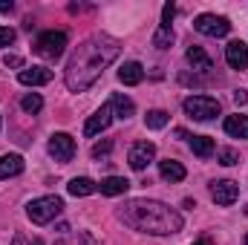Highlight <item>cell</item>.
Here are the masks:
<instances>
[{
  "mask_svg": "<svg viewBox=\"0 0 248 245\" xmlns=\"http://www.w3.org/2000/svg\"><path fill=\"white\" fill-rule=\"evenodd\" d=\"M127 187H130V182L124 176H107L104 182L98 184V190L104 196H122V193H127Z\"/></svg>",
  "mask_w": 248,
  "mask_h": 245,
  "instance_id": "d6986e66",
  "label": "cell"
},
{
  "mask_svg": "<svg viewBox=\"0 0 248 245\" xmlns=\"http://www.w3.org/2000/svg\"><path fill=\"white\" fill-rule=\"evenodd\" d=\"M170 44H173V26H165V23H159L156 35H153V46H156V49H168Z\"/></svg>",
  "mask_w": 248,
  "mask_h": 245,
  "instance_id": "7402d4cb",
  "label": "cell"
},
{
  "mask_svg": "<svg viewBox=\"0 0 248 245\" xmlns=\"http://www.w3.org/2000/svg\"><path fill=\"white\" fill-rule=\"evenodd\" d=\"M63 49H66V35H63V32H55V29L44 32V35L35 41V52H38L41 58H46V61H58L63 55Z\"/></svg>",
  "mask_w": 248,
  "mask_h": 245,
  "instance_id": "5b68a950",
  "label": "cell"
},
{
  "mask_svg": "<svg viewBox=\"0 0 248 245\" xmlns=\"http://www.w3.org/2000/svg\"><path fill=\"white\" fill-rule=\"evenodd\" d=\"M15 38H17V32H15V29H9V26H0V46H9V44H15Z\"/></svg>",
  "mask_w": 248,
  "mask_h": 245,
  "instance_id": "4316f807",
  "label": "cell"
},
{
  "mask_svg": "<svg viewBox=\"0 0 248 245\" xmlns=\"http://www.w3.org/2000/svg\"><path fill=\"white\" fill-rule=\"evenodd\" d=\"M12 245H32V240H26V237H20V234H17V237L12 240Z\"/></svg>",
  "mask_w": 248,
  "mask_h": 245,
  "instance_id": "1f68e13d",
  "label": "cell"
},
{
  "mask_svg": "<svg viewBox=\"0 0 248 245\" xmlns=\"http://www.w3.org/2000/svg\"><path fill=\"white\" fill-rule=\"evenodd\" d=\"M12 9V3H6V0H0V12H9Z\"/></svg>",
  "mask_w": 248,
  "mask_h": 245,
  "instance_id": "d6a6232c",
  "label": "cell"
},
{
  "mask_svg": "<svg viewBox=\"0 0 248 245\" xmlns=\"http://www.w3.org/2000/svg\"><path fill=\"white\" fill-rule=\"evenodd\" d=\"M168 122H170V116H168L165 110H150V113L144 116V124H147L150 130H162Z\"/></svg>",
  "mask_w": 248,
  "mask_h": 245,
  "instance_id": "603a6c76",
  "label": "cell"
},
{
  "mask_svg": "<svg viewBox=\"0 0 248 245\" xmlns=\"http://www.w3.org/2000/svg\"><path fill=\"white\" fill-rule=\"evenodd\" d=\"M193 29L208 35V38H225L231 32V20L222 17V15H199L193 20Z\"/></svg>",
  "mask_w": 248,
  "mask_h": 245,
  "instance_id": "8992f818",
  "label": "cell"
},
{
  "mask_svg": "<svg viewBox=\"0 0 248 245\" xmlns=\"http://www.w3.org/2000/svg\"><path fill=\"white\" fill-rule=\"evenodd\" d=\"M20 107H23L26 113H38V110L44 107V98H41L38 92H29V95H23V101H20Z\"/></svg>",
  "mask_w": 248,
  "mask_h": 245,
  "instance_id": "cb8c5ba5",
  "label": "cell"
},
{
  "mask_svg": "<svg viewBox=\"0 0 248 245\" xmlns=\"http://www.w3.org/2000/svg\"><path fill=\"white\" fill-rule=\"evenodd\" d=\"M187 63L193 66V72H211L214 61L208 58V52L202 46H187Z\"/></svg>",
  "mask_w": 248,
  "mask_h": 245,
  "instance_id": "4fadbf2b",
  "label": "cell"
},
{
  "mask_svg": "<svg viewBox=\"0 0 248 245\" xmlns=\"http://www.w3.org/2000/svg\"><path fill=\"white\" fill-rule=\"evenodd\" d=\"M190 150H193L199 159H211L214 150H217V144H214V138H208V136H193V138H190Z\"/></svg>",
  "mask_w": 248,
  "mask_h": 245,
  "instance_id": "ffe728a7",
  "label": "cell"
},
{
  "mask_svg": "<svg viewBox=\"0 0 248 245\" xmlns=\"http://www.w3.org/2000/svg\"><path fill=\"white\" fill-rule=\"evenodd\" d=\"M182 110L196 122H211L214 116H219V101L214 95H190V98H185Z\"/></svg>",
  "mask_w": 248,
  "mask_h": 245,
  "instance_id": "277c9868",
  "label": "cell"
},
{
  "mask_svg": "<svg viewBox=\"0 0 248 245\" xmlns=\"http://www.w3.org/2000/svg\"><path fill=\"white\" fill-rule=\"evenodd\" d=\"M119 219L127 228L150 234V237H168V234L182 231V214L173 211L165 202H156V199H133V202H127L119 211Z\"/></svg>",
  "mask_w": 248,
  "mask_h": 245,
  "instance_id": "7a4b0ae2",
  "label": "cell"
},
{
  "mask_svg": "<svg viewBox=\"0 0 248 245\" xmlns=\"http://www.w3.org/2000/svg\"><path fill=\"white\" fill-rule=\"evenodd\" d=\"M240 162V156H237V150H231V147H225V150H219V165H225V168H231V165H237Z\"/></svg>",
  "mask_w": 248,
  "mask_h": 245,
  "instance_id": "d4e9b609",
  "label": "cell"
},
{
  "mask_svg": "<svg viewBox=\"0 0 248 245\" xmlns=\"http://www.w3.org/2000/svg\"><path fill=\"white\" fill-rule=\"evenodd\" d=\"M153 159H156V144L153 141H136L127 153V162H130L133 170H144Z\"/></svg>",
  "mask_w": 248,
  "mask_h": 245,
  "instance_id": "52a82bcc",
  "label": "cell"
},
{
  "mask_svg": "<svg viewBox=\"0 0 248 245\" xmlns=\"http://www.w3.org/2000/svg\"><path fill=\"white\" fill-rule=\"evenodd\" d=\"M17 81L26 84V87H41V84L52 81V69H46V66H26V69H20Z\"/></svg>",
  "mask_w": 248,
  "mask_h": 245,
  "instance_id": "8fae6325",
  "label": "cell"
},
{
  "mask_svg": "<svg viewBox=\"0 0 248 245\" xmlns=\"http://www.w3.org/2000/svg\"><path fill=\"white\" fill-rule=\"evenodd\" d=\"M225 133L231 138H248V116H243V113L228 116L225 119Z\"/></svg>",
  "mask_w": 248,
  "mask_h": 245,
  "instance_id": "e0dca14e",
  "label": "cell"
},
{
  "mask_svg": "<svg viewBox=\"0 0 248 245\" xmlns=\"http://www.w3.org/2000/svg\"><path fill=\"white\" fill-rule=\"evenodd\" d=\"M49 153L55 156V162H72V156H75V138L69 133H55L49 138Z\"/></svg>",
  "mask_w": 248,
  "mask_h": 245,
  "instance_id": "ba28073f",
  "label": "cell"
},
{
  "mask_svg": "<svg viewBox=\"0 0 248 245\" xmlns=\"http://www.w3.org/2000/svg\"><path fill=\"white\" fill-rule=\"evenodd\" d=\"M110 122H113V107H110V104H101V110H95V113L90 116V122L84 124V136L93 138V136L104 133V130L110 127Z\"/></svg>",
  "mask_w": 248,
  "mask_h": 245,
  "instance_id": "30bf717a",
  "label": "cell"
},
{
  "mask_svg": "<svg viewBox=\"0 0 248 245\" xmlns=\"http://www.w3.org/2000/svg\"><path fill=\"white\" fill-rule=\"evenodd\" d=\"M55 245H69V243H63V240H61V243H55Z\"/></svg>",
  "mask_w": 248,
  "mask_h": 245,
  "instance_id": "d590c367",
  "label": "cell"
},
{
  "mask_svg": "<svg viewBox=\"0 0 248 245\" xmlns=\"http://www.w3.org/2000/svg\"><path fill=\"white\" fill-rule=\"evenodd\" d=\"M159 173H162L165 182H182V179L187 176L185 168H182V162H176V159H165V162H159Z\"/></svg>",
  "mask_w": 248,
  "mask_h": 245,
  "instance_id": "9a60e30c",
  "label": "cell"
},
{
  "mask_svg": "<svg viewBox=\"0 0 248 245\" xmlns=\"http://www.w3.org/2000/svg\"><path fill=\"white\" fill-rule=\"evenodd\" d=\"M246 245H248V234H246Z\"/></svg>",
  "mask_w": 248,
  "mask_h": 245,
  "instance_id": "8d00e7d4",
  "label": "cell"
},
{
  "mask_svg": "<svg viewBox=\"0 0 248 245\" xmlns=\"http://www.w3.org/2000/svg\"><path fill=\"white\" fill-rule=\"evenodd\" d=\"M110 147H113V141L95 144V147H93V159H107V156H110Z\"/></svg>",
  "mask_w": 248,
  "mask_h": 245,
  "instance_id": "484cf974",
  "label": "cell"
},
{
  "mask_svg": "<svg viewBox=\"0 0 248 245\" xmlns=\"http://www.w3.org/2000/svg\"><path fill=\"white\" fill-rule=\"evenodd\" d=\"M3 63L12 66V69H20V66H23V58H20V55H3Z\"/></svg>",
  "mask_w": 248,
  "mask_h": 245,
  "instance_id": "f1b7e54d",
  "label": "cell"
},
{
  "mask_svg": "<svg viewBox=\"0 0 248 245\" xmlns=\"http://www.w3.org/2000/svg\"><path fill=\"white\" fill-rule=\"evenodd\" d=\"M119 52H122L119 41H113V38H107V35L87 38L81 46H75L72 58L66 63V75H63V78H66V87H69L72 92L90 90V87L104 75V69L119 58Z\"/></svg>",
  "mask_w": 248,
  "mask_h": 245,
  "instance_id": "6da1fadb",
  "label": "cell"
},
{
  "mask_svg": "<svg viewBox=\"0 0 248 245\" xmlns=\"http://www.w3.org/2000/svg\"><path fill=\"white\" fill-rule=\"evenodd\" d=\"M61 211H63L61 196H41V199H32V202L26 205V216H29L35 225H46V222H52Z\"/></svg>",
  "mask_w": 248,
  "mask_h": 245,
  "instance_id": "3957f363",
  "label": "cell"
},
{
  "mask_svg": "<svg viewBox=\"0 0 248 245\" xmlns=\"http://www.w3.org/2000/svg\"><path fill=\"white\" fill-rule=\"evenodd\" d=\"M141 78H144V66L139 61H127L119 69V81L127 84V87H136V84H141Z\"/></svg>",
  "mask_w": 248,
  "mask_h": 245,
  "instance_id": "5bb4252c",
  "label": "cell"
},
{
  "mask_svg": "<svg viewBox=\"0 0 248 245\" xmlns=\"http://www.w3.org/2000/svg\"><path fill=\"white\" fill-rule=\"evenodd\" d=\"M173 15H176V6H173V3H165V6H162V23H165V26H170Z\"/></svg>",
  "mask_w": 248,
  "mask_h": 245,
  "instance_id": "83f0119b",
  "label": "cell"
},
{
  "mask_svg": "<svg viewBox=\"0 0 248 245\" xmlns=\"http://www.w3.org/2000/svg\"><path fill=\"white\" fill-rule=\"evenodd\" d=\"M234 101H237V104L243 107V104L248 101V92H246V90H237V92H234Z\"/></svg>",
  "mask_w": 248,
  "mask_h": 245,
  "instance_id": "4dcf8cb0",
  "label": "cell"
},
{
  "mask_svg": "<svg viewBox=\"0 0 248 245\" xmlns=\"http://www.w3.org/2000/svg\"><path fill=\"white\" fill-rule=\"evenodd\" d=\"M193 245H211V240H199V243H193Z\"/></svg>",
  "mask_w": 248,
  "mask_h": 245,
  "instance_id": "836d02e7",
  "label": "cell"
},
{
  "mask_svg": "<svg viewBox=\"0 0 248 245\" xmlns=\"http://www.w3.org/2000/svg\"><path fill=\"white\" fill-rule=\"evenodd\" d=\"M23 173V159L17 153H9V156H0V179H12Z\"/></svg>",
  "mask_w": 248,
  "mask_h": 245,
  "instance_id": "2e32d148",
  "label": "cell"
},
{
  "mask_svg": "<svg viewBox=\"0 0 248 245\" xmlns=\"http://www.w3.org/2000/svg\"><path fill=\"white\" fill-rule=\"evenodd\" d=\"M211 196H214V202H217V205L228 208V205H234V202L240 199V184L231 182V179L214 182V184H211Z\"/></svg>",
  "mask_w": 248,
  "mask_h": 245,
  "instance_id": "9c48e42d",
  "label": "cell"
},
{
  "mask_svg": "<svg viewBox=\"0 0 248 245\" xmlns=\"http://www.w3.org/2000/svg\"><path fill=\"white\" fill-rule=\"evenodd\" d=\"M110 107H113V116H116V119H122V122H124V119H130V116L136 113V104H133L124 92H116V95L110 98Z\"/></svg>",
  "mask_w": 248,
  "mask_h": 245,
  "instance_id": "ac0fdd59",
  "label": "cell"
},
{
  "mask_svg": "<svg viewBox=\"0 0 248 245\" xmlns=\"http://www.w3.org/2000/svg\"><path fill=\"white\" fill-rule=\"evenodd\" d=\"M225 61H228L231 69H246L248 66V46L243 41H231L225 46Z\"/></svg>",
  "mask_w": 248,
  "mask_h": 245,
  "instance_id": "7c38bea8",
  "label": "cell"
},
{
  "mask_svg": "<svg viewBox=\"0 0 248 245\" xmlns=\"http://www.w3.org/2000/svg\"><path fill=\"white\" fill-rule=\"evenodd\" d=\"M32 245H44V243H41V240H32Z\"/></svg>",
  "mask_w": 248,
  "mask_h": 245,
  "instance_id": "e575fe53",
  "label": "cell"
},
{
  "mask_svg": "<svg viewBox=\"0 0 248 245\" xmlns=\"http://www.w3.org/2000/svg\"><path fill=\"white\" fill-rule=\"evenodd\" d=\"M66 190H69L72 196H90V193L98 190V184L93 182V179H87V176H75L72 182L66 184Z\"/></svg>",
  "mask_w": 248,
  "mask_h": 245,
  "instance_id": "44dd1931",
  "label": "cell"
},
{
  "mask_svg": "<svg viewBox=\"0 0 248 245\" xmlns=\"http://www.w3.org/2000/svg\"><path fill=\"white\" fill-rule=\"evenodd\" d=\"M78 243H81V245H98L95 240H93V234H87V231H84V234H78Z\"/></svg>",
  "mask_w": 248,
  "mask_h": 245,
  "instance_id": "f546056e",
  "label": "cell"
}]
</instances>
